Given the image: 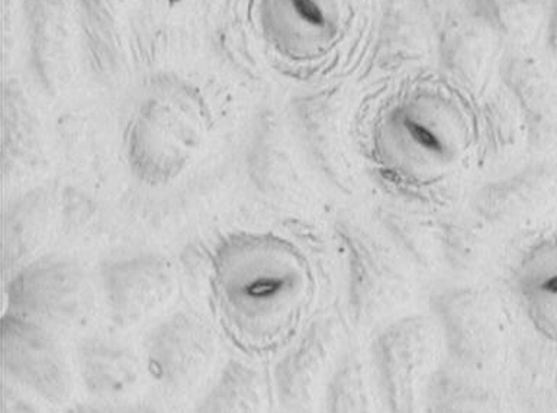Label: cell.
Here are the masks:
<instances>
[{"label": "cell", "instance_id": "obj_3", "mask_svg": "<svg viewBox=\"0 0 557 413\" xmlns=\"http://www.w3.org/2000/svg\"><path fill=\"white\" fill-rule=\"evenodd\" d=\"M463 130L450 100L420 93L392 109L382 126V142L408 159H447L459 151Z\"/></svg>", "mask_w": 557, "mask_h": 413}, {"label": "cell", "instance_id": "obj_1", "mask_svg": "<svg viewBox=\"0 0 557 413\" xmlns=\"http://www.w3.org/2000/svg\"><path fill=\"white\" fill-rule=\"evenodd\" d=\"M351 0H263L269 41L290 60L321 59L346 34Z\"/></svg>", "mask_w": 557, "mask_h": 413}, {"label": "cell", "instance_id": "obj_2", "mask_svg": "<svg viewBox=\"0 0 557 413\" xmlns=\"http://www.w3.org/2000/svg\"><path fill=\"white\" fill-rule=\"evenodd\" d=\"M24 22L35 77L52 93L63 90L85 57L73 0H25Z\"/></svg>", "mask_w": 557, "mask_h": 413}, {"label": "cell", "instance_id": "obj_4", "mask_svg": "<svg viewBox=\"0 0 557 413\" xmlns=\"http://www.w3.org/2000/svg\"><path fill=\"white\" fill-rule=\"evenodd\" d=\"M83 59L102 83L121 82L133 67L129 24L134 0H73Z\"/></svg>", "mask_w": 557, "mask_h": 413}]
</instances>
